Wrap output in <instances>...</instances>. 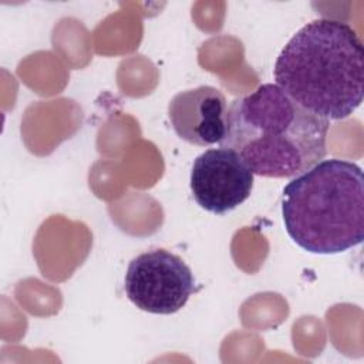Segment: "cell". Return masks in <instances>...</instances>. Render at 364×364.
Masks as SVG:
<instances>
[{"mask_svg": "<svg viewBox=\"0 0 364 364\" xmlns=\"http://www.w3.org/2000/svg\"><path fill=\"white\" fill-rule=\"evenodd\" d=\"M128 300L151 314L179 311L195 291L191 267L175 253L152 249L134 257L124 277Z\"/></svg>", "mask_w": 364, "mask_h": 364, "instance_id": "277c9868", "label": "cell"}, {"mask_svg": "<svg viewBox=\"0 0 364 364\" xmlns=\"http://www.w3.org/2000/svg\"><path fill=\"white\" fill-rule=\"evenodd\" d=\"M289 237L314 255H337L364 239V178L355 162L321 159L283 189Z\"/></svg>", "mask_w": 364, "mask_h": 364, "instance_id": "3957f363", "label": "cell"}, {"mask_svg": "<svg viewBox=\"0 0 364 364\" xmlns=\"http://www.w3.org/2000/svg\"><path fill=\"white\" fill-rule=\"evenodd\" d=\"M168 117L181 139L209 146L225 138L228 102L218 88L200 85L178 92L168 104Z\"/></svg>", "mask_w": 364, "mask_h": 364, "instance_id": "8992f818", "label": "cell"}, {"mask_svg": "<svg viewBox=\"0 0 364 364\" xmlns=\"http://www.w3.org/2000/svg\"><path fill=\"white\" fill-rule=\"evenodd\" d=\"M273 75L274 84L307 112L344 119L363 102V43L347 23L313 20L282 48Z\"/></svg>", "mask_w": 364, "mask_h": 364, "instance_id": "6da1fadb", "label": "cell"}, {"mask_svg": "<svg viewBox=\"0 0 364 364\" xmlns=\"http://www.w3.org/2000/svg\"><path fill=\"white\" fill-rule=\"evenodd\" d=\"M255 173L242 156L225 146L198 155L191 169V192L195 202L215 215H225L252 193Z\"/></svg>", "mask_w": 364, "mask_h": 364, "instance_id": "5b68a950", "label": "cell"}, {"mask_svg": "<svg viewBox=\"0 0 364 364\" xmlns=\"http://www.w3.org/2000/svg\"><path fill=\"white\" fill-rule=\"evenodd\" d=\"M328 125L266 82L228 107L220 146L236 151L255 175L291 179L326 156Z\"/></svg>", "mask_w": 364, "mask_h": 364, "instance_id": "7a4b0ae2", "label": "cell"}]
</instances>
